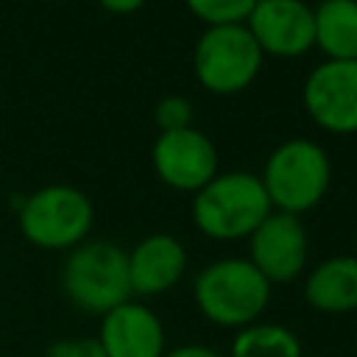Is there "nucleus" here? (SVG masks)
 I'll use <instances>...</instances> for the list:
<instances>
[{
    "mask_svg": "<svg viewBox=\"0 0 357 357\" xmlns=\"http://www.w3.org/2000/svg\"><path fill=\"white\" fill-rule=\"evenodd\" d=\"M273 284L245 259L220 257L206 262L192 279V301L198 312L220 329H243L262 321Z\"/></svg>",
    "mask_w": 357,
    "mask_h": 357,
    "instance_id": "f257e3e1",
    "label": "nucleus"
},
{
    "mask_svg": "<svg viewBox=\"0 0 357 357\" xmlns=\"http://www.w3.org/2000/svg\"><path fill=\"white\" fill-rule=\"evenodd\" d=\"M273 212L268 192L257 173L229 170L218 173L198 192H192L190 215L195 229L218 243L248 240L251 231Z\"/></svg>",
    "mask_w": 357,
    "mask_h": 357,
    "instance_id": "f03ea898",
    "label": "nucleus"
},
{
    "mask_svg": "<svg viewBox=\"0 0 357 357\" xmlns=\"http://www.w3.org/2000/svg\"><path fill=\"white\" fill-rule=\"evenodd\" d=\"M259 181L276 212L301 218L326 198L332 184V162L326 148L315 139L293 137L268 153Z\"/></svg>",
    "mask_w": 357,
    "mask_h": 357,
    "instance_id": "7ed1b4c3",
    "label": "nucleus"
},
{
    "mask_svg": "<svg viewBox=\"0 0 357 357\" xmlns=\"http://www.w3.org/2000/svg\"><path fill=\"white\" fill-rule=\"evenodd\" d=\"M59 284L70 307L98 318L134 298L128 284V257L112 240H84L70 248L61 262Z\"/></svg>",
    "mask_w": 357,
    "mask_h": 357,
    "instance_id": "20e7f679",
    "label": "nucleus"
},
{
    "mask_svg": "<svg viewBox=\"0 0 357 357\" xmlns=\"http://www.w3.org/2000/svg\"><path fill=\"white\" fill-rule=\"evenodd\" d=\"M92 198L73 184H45L17 204L20 234L42 251H70L89 240Z\"/></svg>",
    "mask_w": 357,
    "mask_h": 357,
    "instance_id": "39448f33",
    "label": "nucleus"
},
{
    "mask_svg": "<svg viewBox=\"0 0 357 357\" xmlns=\"http://www.w3.org/2000/svg\"><path fill=\"white\" fill-rule=\"evenodd\" d=\"M262 50L243 22L209 25L192 47L195 81L212 95H237L262 70Z\"/></svg>",
    "mask_w": 357,
    "mask_h": 357,
    "instance_id": "423d86ee",
    "label": "nucleus"
},
{
    "mask_svg": "<svg viewBox=\"0 0 357 357\" xmlns=\"http://www.w3.org/2000/svg\"><path fill=\"white\" fill-rule=\"evenodd\" d=\"M151 165L156 178L178 192H198L220 173L215 142L195 126L178 131H159L151 148Z\"/></svg>",
    "mask_w": 357,
    "mask_h": 357,
    "instance_id": "0eeeda50",
    "label": "nucleus"
},
{
    "mask_svg": "<svg viewBox=\"0 0 357 357\" xmlns=\"http://www.w3.org/2000/svg\"><path fill=\"white\" fill-rule=\"evenodd\" d=\"M310 120L329 134H357V61L324 59L301 86Z\"/></svg>",
    "mask_w": 357,
    "mask_h": 357,
    "instance_id": "6e6552de",
    "label": "nucleus"
},
{
    "mask_svg": "<svg viewBox=\"0 0 357 357\" xmlns=\"http://www.w3.org/2000/svg\"><path fill=\"white\" fill-rule=\"evenodd\" d=\"M248 243V262L271 282V284H290L296 282L310 257V237L301 218L287 212H271L245 240Z\"/></svg>",
    "mask_w": 357,
    "mask_h": 357,
    "instance_id": "1a4fd4ad",
    "label": "nucleus"
},
{
    "mask_svg": "<svg viewBox=\"0 0 357 357\" xmlns=\"http://www.w3.org/2000/svg\"><path fill=\"white\" fill-rule=\"evenodd\" d=\"M262 56L296 59L315 47L312 6L304 0H257L243 22Z\"/></svg>",
    "mask_w": 357,
    "mask_h": 357,
    "instance_id": "9d476101",
    "label": "nucleus"
},
{
    "mask_svg": "<svg viewBox=\"0 0 357 357\" xmlns=\"http://www.w3.org/2000/svg\"><path fill=\"white\" fill-rule=\"evenodd\" d=\"M95 337L106 357H162L167 351L162 318L137 298H128L100 315Z\"/></svg>",
    "mask_w": 357,
    "mask_h": 357,
    "instance_id": "9b49d317",
    "label": "nucleus"
},
{
    "mask_svg": "<svg viewBox=\"0 0 357 357\" xmlns=\"http://www.w3.org/2000/svg\"><path fill=\"white\" fill-rule=\"evenodd\" d=\"M126 257L131 296L137 298H153L173 290L184 279L190 265L184 243L167 231L145 234L131 245V251H126Z\"/></svg>",
    "mask_w": 357,
    "mask_h": 357,
    "instance_id": "f8f14e48",
    "label": "nucleus"
},
{
    "mask_svg": "<svg viewBox=\"0 0 357 357\" xmlns=\"http://www.w3.org/2000/svg\"><path fill=\"white\" fill-rule=\"evenodd\" d=\"M304 301L321 315L357 312V257L332 254L304 276Z\"/></svg>",
    "mask_w": 357,
    "mask_h": 357,
    "instance_id": "ddd939ff",
    "label": "nucleus"
},
{
    "mask_svg": "<svg viewBox=\"0 0 357 357\" xmlns=\"http://www.w3.org/2000/svg\"><path fill=\"white\" fill-rule=\"evenodd\" d=\"M315 47L335 61H357V0H321L312 6Z\"/></svg>",
    "mask_w": 357,
    "mask_h": 357,
    "instance_id": "4468645a",
    "label": "nucleus"
},
{
    "mask_svg": "<svg viewBox=\"0 0 357 357\" xmlns=\"http://www.w3.org/2000/svg\"><path fill=\"white\" fill-rule=\"evenodd\" d=\"M229 357H304L301 337L276 321H257L234 332Z\"/></svg>",
    "mask_w": 357,
    "mask_h": 357,
    "instance_id": "2eb2a0df",
    "label": "nucleus"
},
{
    "mask_svg": "<svg viewBox=\"0 0 357 357\" xmlns=\"http://www.w3.org/2000/svg\"><path fill=\"white\" fill-rule=\"evenodd\" d=\"M184 3L201 22H206V28L245 22L251 8L257 6V0H184Z\"/></svg>",
    "mask_w": 357,
    "mask_h": 357,
    "instance_id": "dca6fc26",
    "label": "nucleus"
},
{
    "mask_svg": "<svg viewBox=\"0 0 357 357\" xmlns=\"http://www.w3.org/2000/svg\"><path fill=\"white\" fill-rule=\"evenodd\" d=\"M153 120L159 131H178L192 126V103L184 95H165L153 106Z\"/></svg>",
    "mask_w": 357,
    "mask_h": 357,
    "instance_id": "f3484780",
    "label": "nucleus"
},
{
    "mask_svg": "<svg viewBox=\"0 0 357 357\" xmlns=\"http://www.w3.org/2000/svg\"><path fill=\"white\" fill-rule=\"evenodd\" d=\"M45 357H106L95 335H81V337H61L53 340L45 349Z\"/></svg>",
    "mask_w": 357,
    "mask_h": 357,
    "instance_id": "a211bd4d",
    "label": "nucleus"
},
{
    "mask_svg": "<svg viewBox=\"0 0 357 357\" xmlns=\"http://www.w3.org/2000/svg\"><path fill=\"white\" fill-rule=\"evenodd\" d=\"M162 357H223V354L206 343H181V346H170Z\"/></svg>",
    "mask_w": 357,
    "mask_h": 357,
    "instance_id": "6ab92c4d",
    "label": "nucleus"
},
{
    "mask_svg": "<svg viewBox=\"0 0 357 357\" xmlns=\"http://www.w3.org/2000/svg\"><path fill=\"white\" fill-rule=\"evenodd\" d=\"M100 3V8H106V11H112V14H134V11H139L148 0H98Z\"/></svg>",
    "mask_w": 357,
    "mask_h": 357,
    "instance_id": "aec40b11",
    "label": "nucleus"
},
{
    "mask_svg": "<svg viewBox=\"0 0 357 357\" xmlns=\"http://www.w3.org/2000/svg\"><path fill=\"white\" fill-rule=\"evenodd\" d=\"M354 257H357V237H354Z\"/></svg>",
    "mask_w": 357,
    "mask_h": 357,
    "instance_id": "412c9836",
    "label": "nucleus"
},
{
    "mask_svg": "<svg viewBox=\"0 0 357 357\" xmlns=\"http://www.w3.org/2000/svg\"><path fill=\"white\" fill-rule=\"evenodd\" d=\"M354 346H357V326H354Z\"/></svg>",
    "mask_w": 357,
    "mask_h": 357,
    "instance_id": "4be33fe9",
    "label": "nucleus"
}]
</instances>
